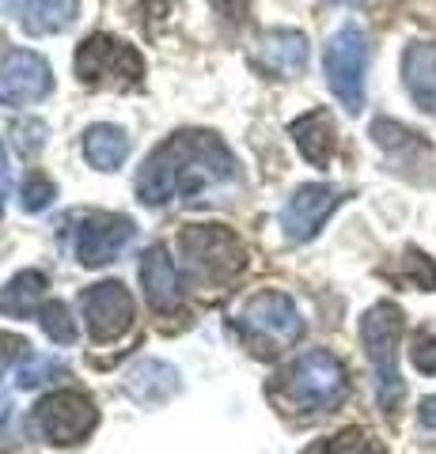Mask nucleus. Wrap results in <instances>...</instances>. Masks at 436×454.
Masks as SVG:
<instances>
[{
    "label": "nucleus",
    "mask_w": 436,
    "mask_h": 454,
    "mask_svg": "<svg viewBox=\"0 0 436 454\" xmlns=\"http://www.w3.org/2000/svg\"><path fill=\"white\" fill-rule=\"evenodd\" d=\"M322 454H387V447L379 443L372 432H364V428H345V432H337L334 439H327Z\"/></svg>",
    "instance_id": "obj_23"
},
{
    "label": "nucleus",
    "mask_w": 436,
    "mask_h": 454,
    "mask_svg": "<svg viewBox=\"0 0 436 454\" xmlns=\"http://www.w3.org/2000/svg\"><path fill=\"white\" fill-rule=\"evenodd\" d=\"M140 284H145L152 310H160V315H175L182 307V273L163 243L145 250V258H140Z\"/></svg>",
    "instance_id": "obj_13"
},
{
    "label": "nucleus",
    "mask_w": 436,
    "mask_h": 454,
    "mask_svg": "<svg viewBox=\"0 0 436 454\" xmlns=\"http://www.w3.org/2000/svg\"><path fill=\"white\" fill-rule=\"evenodd\" d=\"M342 205V193L327 182H307V186H297V193L285 201L281 208V231H285L289 243H312L319 235V227L327 223L330 212Z\"/></svg>",
    "instance_id": "obj_12"
},
{
    "label": "nucleus",
    "mask_w": 436,
    "mask_h": 454,
    "mask_svg": "<svg viewBox=\"0 0 436 454\" xmlns=\"http://www.w3.org/2000/svg\"><path fill=\"white\" fill-rule=\"evenodd\" d=\"M406 265H410V273H406V277H410L414 284H417V288H425V292H436V265L425 258V254H417V250H410V254H406Z\"/></svg>",
    "instance_id": "obj_27"
},
{
    "label": "nucleus",
    "mask_w": 436,
    "mask_h": 454,
    "mask_svg": "<svg viewBox=\"0 0 436 454\" xmlns=\"http://www.w3.org/2000/svg\"><path fill=\"white\" fill-rule=\"evenodd\" d=\"M327 4H364V0H327Z\"/></svg>",
    "instance_id": "obj_34"
},
{
    "label": "nucleus",
    "mask_w": 436,
    "mask_h": 454,
    "mask_svg": "<svg viewBox=\"0 0 436 454\" xmlns=\"http://www.w3.org/2000/svg\"><path fill=\"white\" fill-rule=\"evenodd\" d=\"M23 0H0V12H20Z\"/></svg>",
    "instance_id": "obj_32"
},
{
    "label": "nucleus",
    "mask_w": 436,
    "mask_h": 454,
    "mask_svg": "<svg viewBox=\"0 0 436 454\" xmlns=\"http://www.w3.org/2000/svg\"><path fill=\"white\" fill-rule=\"evenodd\" d=\"M182 258H186V273L194 284L205 288H224L228 280H235L247 265L243 243L220 223H198L182 231Z\"/></svg>",
    "instance_id": "obj_4"
},
{
    "label": "nucleus",
    "mask_w": 436,
    "mask_h": 454,
    "mask_svg": "<svg viewBox=\"0 0 436 454\" xmlns=\"http://www.w3.org/2000/svg\"><path fill=\"white\" fill-rule=\"evenodd\" d=\"M80 0H23L20 20L31 35H61L73 27Z\"/></svg>",
    "instance_id": "obj_20"
},
{
    "label": "nucleus",
    "mask_w": 436,
    "mask_h": 454,
    "mask_svg": "<svg viewBox=\"0 0 436 454\" xmlns=\"http://www.w3.org/2000/svg\"><path fill=\"white\" fill-rule=\"evenodd\" d=\"M281 394H285L289 405H297L300 413H330L349 394L345 367L327 348H307L304 356H297L285 367Z\"/></svg>",
    "instance_id": "obj_2"
},
{
    "label": "nucleus",
    "mask_w": 436,
    "mask_h": 454,
    "mask_svg": "<svg viewBox=\"0 0 436 454\" xmlns=\"http://www.w3.org/2000/svg\"><path fill=\"white\" fill-rule=\"evenodd\" d=\"M76 76L83 88L91 91H133L145 80V57H140L130 42L110 38V35H91L80 42L76 50Z\"/></svg>",
    "instance_id": "obj_6"
},
{
    "label": "nucleus",
    "mask_w": 436,
    "mask_h": 454,
    "mask_svg": "<svg viewBox=\"0 0 436 454\" xmlns=\"http://www.w3.org/2000/svg\"><path fill=\"white\" fill-rule=\"evenodd\" d=\"M255 65L262 73H270L277 80H292L307 68V35L292 31V27H277L266 31L258 50H255Z\"/></svg>",
    "instance_id": "obj_14"
},
{
    "label": "nucleus",
    "mask_w": 436,
    "mask_h": 454,
    "mask_svg": "<svg viewBox=\"0 0 436 454\" xmlns=\"http://www.w3.org/2000/svg\"><path fill=\"white\" fill-rule=\"evenodd\" d=\"M289 133H292V140H297L300 155L312 167H327L330 163V155H334V121H330L327 110L304 114V118H297L289 125Z\"/></svg>",
    "instance_id": "obj_17"
},
{
    "label": "nucleus",
    "mask_w": 436,
    "mask_h": 454,
    "mask_svg": "<svg viewBox=\"0 0 436 454\" xmlns=\"http://www.w3.org/2000/svg\"><path fill=\"white\" fill-rule=\"evenodd\" d=\"M399 337H402V310L395 303H376L361 318L364 356L376 375V402L384 413H391L402 402V379H399Z\"/></svg>",
    "instance_id": "obj_3"
},
{
    "label": "nucleus",
    "mask_w": 436,
    "mask_h": 454,
    "mask_svg": "<svg viewBox=\"0 0 436 454\" xmlns=\"http://www.w3.org/2000/svg\"><path fill=\"white\" fill-rule=\"evenodd\" d=\"M53 375H65V364L53 356H38V352H27L16 364V387L20 390H35L42 382H50Z\"/></svg>",
    "instance_id": "obj_22"
},
{
    "label": "nucleus",
    "mask_w": 436,
    "mask_h": 454,
    "mask_svg": "<svg viewBox=\"0 0 436 454\" xmlns=\"http://www.w3.org/2000/svg\"><path fill=\"white\" fill-rule=\"evenodd\" d=\"M372 140L387 152V160L395 167H417V163L429 167V145L399 121H387V118L372 121Z\"/></svg>",
    "instance_id": "obj_18"
},
{
    "label": "nucleus",
    "mask_w": 436,
    "mask_h": 454,
    "mask_svg": "<svg viewBox=\"0 0 436 454\" xmlns=\"http://www.w3.org/2000/svg\"><path fill=\"white\" fill-rule=\"evenodd\" d=\"M83 155H88V163L95 170H118L125 163V155H130V137L118 125L99 121L83 133Z\"/></svg>",
    "instance_id": "obj_19"
},
{
    "label": "nucleus",
    "mask_w": 436,
    "mask_h": 454,
    "mask_svg": "<svg viewBox=\"0 0 436 454\" xmlns=\"http://www.w3.org/2000/svg\"><path fill=\"white\" fill-rule=\"evenodd\" d=\"M421 424H425V428H436V394L421 402Z\"/></svg>",
    "instance_id": "obj_30"
},
{
    "label": "nucleus",
    "mask_w": 436,
    "mask_h": 454,
    "mask_svg": "<svg viewBox=\"0 0 436 454\" xmlns=\"http://www.w3.org/2000/svg\"><path fill=\"white\" fill-rule=\"evenodd\" d=\"M402 83L421 110L436 114V42H410V46H406Z\"/></svg>",
    "instance_id": "obj_15"
},
{
    "label": "nucleus",
    "mask_w": 436,
    "mask_h": 454,
    "mask_svg": "<svg viewBox=\"0 0 436 454\" xmlns=\"http://www.w3.org/2000/svg\"><path fill=\"white\" fill-rule=\"evenodd\" d=\"M53 91V73L46 57L31 50H12L0 61V106H31Z\"/></svg>",
    "instance_id": "obj_11"
},
{
    "label": "nucleus",
    "mask_w": 436,
    "mask_h": 454,
    "mask_svg": "<svg viewBox=\"0 0 436 454\" xmlns=\"http://www.w3.org/2000/svg\"><path fill=\"white\" fill-rule=\"evenodd\" d=\"M53 197H58V190H53V182L50 178H42V175H31L20 186V208L23 212H42Z\"/></svg>",
    "instance_id": "obj_25"
},
{
    "label": "nucleus",
    "mask_w": 436,
    "mask_h": 454,
    "mask_svg": "<svg viewBox=\"0 0 436 454\" xmlns=\"http://www.w3.org/2000/svg\"><path fill=\"white\" fill-rule=\"evenodd\" d=\"M130 243H133V220L115 216V212H88V216H80L73 227L76 262L88 269L110 265Z\"/></svg>",
    "instance_id": "obj_9"
},
{
    "label": "nucleus",
    "mask_w": 436,
    "mask_h": 454,
    "mask_svg": "<svg viewBox=\"0 0 436 454\" xmlns=\"http://www.w3.org/2000/svg\"><path fill=\"white\" fill-rule=\"evenodd\" d=\"M178 390V372L163 360H137L125 372V394L137 405H163Z\"/></svg>",
    "instance_id": "obj_16"
},
{
    "label": "nucleus",
    "mask_w": 436,
    "mask_h": 454,
    "mask_svg": "<svg viewBox=\"0 0 436 454\" xmlns=\"http://www.w3.org/2000/svg\"><path fill=\"white\" fill-rule=\"evenodd\" d=\"M38 322H42V330H46V337L58 340V345H73L76 340V322L68 318V307L58 300L38 307Z\"/></svg>",
    "instance_id": "obj_24"
},
{
    "label": "nucleus",
    "mask_w": 436,
    "mask_h": 454,
    "mask_svg": "<svg viewBox=\"0 0 436 454\" xmlns=\"http://www.w3.org/2000/svg\"><path fill=\"white\" fill-rule=\"evenodd\" d=\"M4 420H8V397L0 394V424H4Z\"/></svg>",
    "instance_id": "obj_33"
},
{
    "label": "nucleus",
    "mask_w": 436,
    "mask_h": 454,
    "mask_svg": "<svg viewBox=\"0 0 436 454\" xmlns=\"http://www.w3.org/2000/svg\"><path fill=\"white\" fill-rule=\"evenodd\" d=\"M209 4H213V8H217V12H220V16H224V20H228V23H232V20L239 23V20H243V16H247L250 0H209Z\"/></svg>",
    "instance_id": "obj_29"
},
{
    "label": "nucleus",
    "mask_w": 436,
    "mask_h": 454,
    "mask_svg": "<svg viewBox=\"0 0 436 454\" xmlns=\"http://www.w3.org/2000/svg\"><path fill=\"white\" fill-rule=\"evenodd\" d=\"M235 182V155L217 133L186 129L167 137L137 175V197L152 208L213 201Z\"/></svg>",
    "instance_id": "obj_1"
},
{
    "label": "nucleus",
    "mask_w": 436,
    "mask_h": 454,
    "mask_svg": "<svg viewBox=\"0 0 436 454\" xmlns=\"http://www.w3.org/2000/svg\"><path fill=\"white\" fill-rule=\"evenodd\" d=\"M80 310H83V322H88L91 340H99V345L122 337L133 325V295L118 280H99L91 288H83Z\"/></svg>",
    "instance_id": "obj_10"
},
{
    "label": "nucleus",
    "mask_w": 436,
    "mask_h": 454,
    "mask_svg": "<svg viewBox=\"0 0 436 454\" xmlns=\"http://www.w3.org/2000/svg\"><path fill=\"white\" fill-rule=\"evenodd\" d=\"M4 197H8V155L0 148V212H4Z\"/></svg>",
    "instance_id": "obj_31"
},
{
    "label": "nucleus",
    "mask_w": 436,
    "mask_h": 454,
    "mask_svg": "<svg viewBox=\"0 0 436 454\" xmlns=\"http://www.w3.org/2000/svg\"><path fill=\"white\" fill-rule=\"evenodd\" d=\"M322 68H327V83L349 114H361L364 106V68H369V38L357 23L337 27L334 38L322 53Z\"/></svg>",
    "instance_id": "obj_7"
},
{
    "label": "nucleus",
    "mask_w": 436,
    "mask_h": 454,
    "mask_svg": "<svg viewBox=\"0 0 436 454\" xmlns=\"http://www.w3.org/2000/svg\"><path fill=\"white\" fill-rule=\"evenodd\" d=\"M410 360L417 372L436 375V330H417L410 340Z\"/></svg>",
    "instance_id": "obj_26"
},
{
    "label": "nucleus",
    "mask_w": 436,
    "mask_h": 454,
    "mask_svg": "<svg viewBox=\"0 0 436 454\" xmlns=\"http://www.w3.org/2000/svg\"><path fill=\"white\" fill-rule=\"evenodd\" d=\"M95 424H99L95 402L80 390H58L35 405V428L42 432L46 443L73 447L83 435H91Z\"/></svg>",
    "instance_id": "obj_8"
},
{
    "label": "nucleus",
    "mask_w": 436,
    "mask_h": 454,
    "mask_svg": "<svg viewBox=\"0 0 436 454\" xmlns=\"http://www.w3.org/2000/svg\"><path fill=\"white\" fill-rule=\"evenodd\" d=\"M27 340L23 337H16V333H0V367H4L12 356H27Z\"/></svg>",
    "instance_id": "obj_28"
},
{
    "label": "nucleus",
    "mask_w": 436,
    "mask_h": 454,
    "mask_svg": "<svg viewBox=\"0 0 436 454\" xmlns=\"http://www.w3.org/2000/svg\"><path fill=\"white\" fill-rule=\"evenodd\" d=\"M239 337L258 356H277L281 348L297 345L304 337V318L285 292H258L239 310Z\"/></svg>",
    "instance_id": "obj_5"
},
{
    "label": "nucleus",
    "mask_w": 436,
    "mask_h": 454,
    "mask_svg": "<svg viewBox=\"0 0 436 454\" xmlns=\"http://www.w3.org/2000/svg\"><path fill=\"white\" fill-rule=\"evenodd\" d=\"M42 292H46V277L38 269H27V273L12 277L0 292V315H12V318H23L31 310L42 307Z\"/></svg>",
    "instance_id": "obj_21"
}]
</instances>
